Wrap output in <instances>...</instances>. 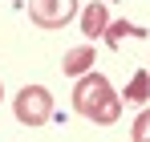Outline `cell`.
Returning <instances> with one entry per match:
<instances>
[{"mask_svg": "<svg viewBox=\"0 0 150 142\" xmlns=\"http://www.w3.org/2000/svg\"><path fill=\"white\" fill-rule=\"evenodd\" d=\"M93 65H98V53H93V45H77V49H69V53L61 57V69L69 73V77H85Z\"/></svg>", "mask_w": 150, "mask_h": 142, "instance_id": "5b68a950", "label": "cell"}, {"mask_svg": "<svg viewBox=\"0 0 150 142\" xmlns=\"http://www.w3.org/2000/svg\"><path fill=\"white\" fill-rule=\"evenodd\" d=\"M150 97V69H138L134 77H130V85H126V102H146Z\"/></svg>", "mask_w": 150, "mask_h": 142, "instance_id": "8992f818", "label": "cell"}, {"mask_svg": "<svg viewBox=\"0 0 150 142\" xmlns=\"http://www.w3.org/2000/svg\"><path fill=\"white\" fill-rule=\"evenodd\" d=\"M73 110L81 118L98 122V126H114L122 118V97L114 94V85H110L105 73L89 69L85 77H77V85H73Z\"/></svg>", "mask_w": 150, "mask_h": 142, "instance_id": "6da1fadb", "label": "cell"}, {"mask_svg": "<svg viewBox=\"0 0 150 142\" xmlns=\"http://www.w3.org/2000/svg\"><path fill=\"white\" fill-rule=\"evenodd\" d=\"M0 102H4V85H0Z\"/></svg>", "mask_w": 150, "mask_h": 142, "instance_id": "9c48e42d", "label": "cell"}, {"mask_svg": "<svg viewBox=\"0 0 150 142\" xmlns=\"http://www.w3.org/2000/svg\"><path fill=\"white\" fill-rule=\"evenodd\" d=\"M130 142H150V110H142L130 126Z\"/></svg>", "mask_w": 150, "mask_h": 142, "instance_id": "ba28073f", "label": "cell"}, {"mask_svg": "<svg viewBox=\"0 0 150 142\" xmlns=\"http://www.w3.org/2000/svg\"><path fill=\"white\" fill-rule=\"evenodd\" d=\"M12 114H16V122L21 126H45V122L53 118V94L45 89V85H25L21 94L12 97Z\"/></svg>", "mask_w": 150, "mask_h": 142, "instance_id": "7a4b0ae2", "label": "cell"}, {"mask_svg": "<svg viewBox=\"0 0 150 142\" xmlns=\"http://www.w3.org/2000/svg\"><path fill=\"white\" fill-rule=\"evenodd\" d=\"M77 16V0H28V21L37 28H65V24Z\"/></svg>", "mask_w": 150, "mask_h": 142, "instance_id": "3957f363", "label": "cell"}, {"mask_svg": "<svg viewBox=\"0 0 150 142\" xmlns=\"http://www.w3.org/2000/svg\"><path fill=\"white\" fill-rule=\"evenodd\" d=\"M122 37H146V33H142L138 24H130V21H114L110 28H105V45H110V49L122 45Z\"/></svg>", "mask_w": 150, "mask_h": 142, "instance_id": "52a82bcc", "label": "cell"}, {"mask_svg": "<svg viewBox=\"0 0 150 142\" xmlns=\"http://www.w3.org/2000/svg\"><path fill=\"white\" fill-rule=\"evenodd\" d=\"M105 28H110V12H105V4L89 0V4L81 8V33H85V37H89V45H93L98 37H105Z\"/></svg>", "mask_w": 150, "mask_h": 142, "instance_id": "277c9868", "label": "cell"}]
</instances>
